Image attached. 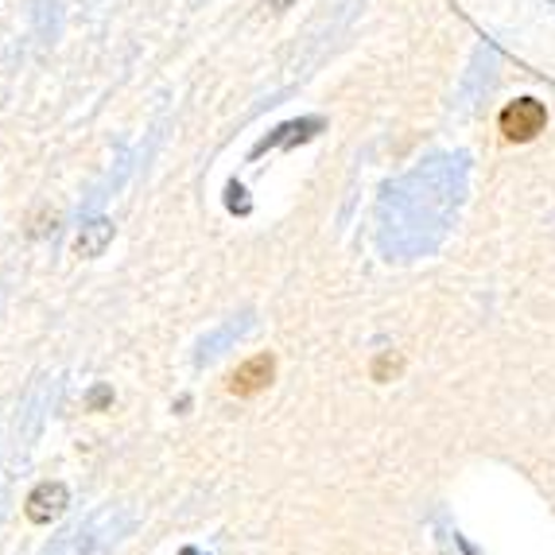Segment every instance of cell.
<instances>
[{
    "label": "cell",
    "mask_w": 555,
    "mask_h": 555,
    "mask_svg": "<svg viewBox=\"0 0 555 555\" xmlns=\"http://www.w3.org/2000/svg\"><path fill=\"white\" fill-rule=\"evenodd\" d=\"M544 125H547V113L537 98H517V102H509L505 113H501V132H505V140H513V144L537 140L540 132H544Z\"/></svg>",
    "instance_id": "obj_1"
},
{
    "label": "cell",
    "mask_w": 555,
    "mask_h": 555,
    "mask_svg": "<svg viewBox=\"0 0 555 555\" xmlns=\"http://www.w3.org/2000/svg\"><path fill=\"white\" fill-rule=\"evenodd\" d=\"M66 505H70V490L63 481H39L36 490L28 493V501H24V513H28L31 525H51V520L63 517Z\"/></svg>",
    "instance_id": "obj_2"
},
{
    "label": "cell",
    "mask_w": 555,
    "mask_h": 555,
    "mask_svg": "<svg viewBox=\"0 0 555 555\" xmlns=\"http://www.w3.org/2000/svg\"><path fill=\"white\" fill-rule=\"evenodd\" d=\"M272 373H276V361L269 353H257V358H249L230 373V392L233 397H257L260 389H269Z\"/></svg>",
    "instance_id": "obj_3"
},
{
    "label": "cell",
    "mask_w": 555,
    "mask_h": 555,
    "mask_svg": "<svg viewBox=\"0 0 555 555\" xmlns=\"http://www.w3.org/2000/svg\"><path fill=\"white\" fill-rule=\"evenodd\" d=\"M323 129V120H292V125H280L276 129V137H269V140H260L257 149H253V156H260V152H269V149H292L296 140H311L315 132Z\"/></svg>",
    "instance_id": "obj_4"
},
{
    "label": "cell",
    "mask_w": 555,
    "mask_h": 555,
    "mask_svg": "<svg viewBox=\"0 0 555 555\" xmlns=\"http://www.w3.org/2000/svg\"><path fill=\"white\" fill-rule=\"evenodd\" d=\"M109 241H113V222L98 218V222L82 225V233H78V241H75V253H78V257H86V260H93V257H102Z\"/></svg>",
    "instance_id": "obj_5"
},
{
    "label": "cell",
    "mask_w": 555,
    "mask_h": 555,
    "mask_svg": "<svg viewBox=\"0 0 555 555\" xmlns=\"http://www.w3.org/2000/svg\"><path fill=\"white\" fill-rule=\"evenodd\" d=\"M109 400H113V392L105 389V385H98V389L90 392V408H93V412H102V408L109 404Z\"/></svg>",
    "instance_id": "obj_6"
},
{
    "label": "cell",
    "mask_w": 555,
    "mask_h": 555,
    "mask_svg": "<svg viewBox=\"0 0 555 555\" xmlns=\"http://www.w3.org/2000/svg\"><path fill=\"white\" fill-rule=\"evenodd\" d=\"M272 9H292V0H269Z\"/></svg>",
    "instance_id": "obj_7"
},
{
    "label": "cell",
    "mask_w": 555,
    "mask_h": 555,
    "mask_svg": "<svg viewBox=\"0 0 555 555\" xmlns=\"http://www.w3.org/2000/svg\"><path fill=\"white\" fill-rule=\"evenodd\" d=\"M179 555H203V552H198V547H183Z\"/></svg>",
    "instance_id": "obj_8"
}]
</instances>
